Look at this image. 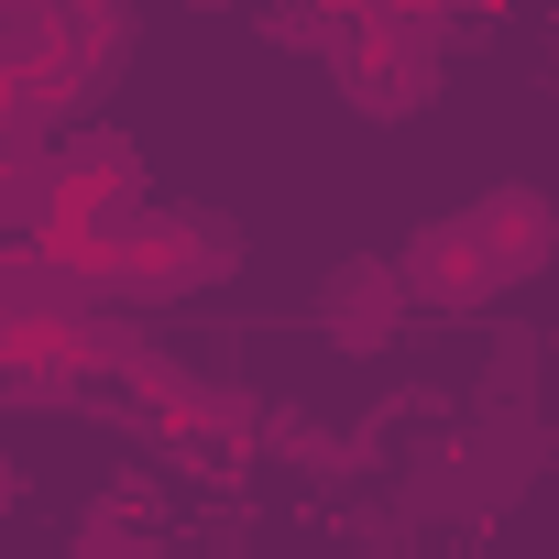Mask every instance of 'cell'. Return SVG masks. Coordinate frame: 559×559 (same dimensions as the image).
I'll use <instances>...</instances> for the list:
<instances>
[{"label": "cell", "mask_w": 559, "mask_h": 559, "mask_svg": "<svg viewBox=\"0 0 559 559\" xmlns=\"http://www.w3.org/2000/svg\"><path fill=\"white\" fill-rule=\"evenodd\" d=\"M121 384H132V406H143L154 428H187V439H209V450H263V406H252L241 384H209L198 362H176V352H154V341H132Z\"/></svg>", "instance_id": "1"}, {"label": "cell", "mask_w": 559, "mask_h": 559, "mask_svg": "<svg viewBox=\"0 0 559 559\" xmlns=\"http://www.w3.org/2000/svg\"><path fill=\"white\" fill-rule=\"evenodd\" d=\"M230 263H241V241H230L209 209H154L143 241H132V263L110 274V297H132V308H176V297H198L209 274H230Z\"/></svg>", "instance_id": "2"}, {"label": "cell", "mask_w": 559, "mask_h": 559, "mask_svg": "<svg viewBox=\"0 0 559 559\" xmlns=\"http://www.w3.org/2000/svg\"><path fill=\"white\" fill-rule=\"evenodd\" d=\"M395 286H406V308H439V319H472V308L515 297L472 219H417V241L395 252Z\"/></svg>", "instance_id": "3"}, {"label": "cell", "mask_w": 559, "mask_h": 559, "mask_svg": "<svg viewBox=\"0 0 559 559\" xmlns=\"http://www.w3.org/2000/svg\"><path fill=\"white\" fill-rule=\"evenodd\" d=\"M330 78H341V99L362 121H417L428 88H439V45H406V34H362L352 23V45L330 56Z\"/></svg>", "instance_id": "4"}, {"label": "cell", "mask_w": 559, "mask_h": 559, "mask_svg": "<svg viewBox=\"0 0 559 559\" xmlns=\"http://www.w3.org/2000/svg\"><path fill=\"white\" fill-rule=\"evenodd\" d=\"M143 219H154V187H99V198H56V219H45V241L88 274V286L110 297V274L132 263V241H143Z\"/></svg>", "instance_id": "5"}, {"label": "cell", "mask_w": 559, "mask_h": 559, "mask_svg": "<svg viewBox=\"0 0 559 559\" xmlns=\"http://www.w3.org/2000/svg\"><path fill=\"white\" fill-rule=\"evenodd\" d=\"M319 330H330V352H352V362H373L395 330H406V286H395V252H352L330 286H319Z\"/></svg>", "instance_id": "6"}, {"label": "cell", "mask_w": 559, "mask_h": 559, "mask_svg": "<svg viewBox=\"0 0 559 559\" xmlns=\"http://www.w3.org/2000/svg\"><path fill=\"white\" fill-rule=\"evenodd\" d=\"M461 219H472V230H483V252L504 263V286L548 274V252H559V209H548L537 187H493V198H472Z\"/></svg>", "instance_id": "7"}, {"label": "cell", "mask_w": 559, "mask_h": 559, "mask_svg": "<svg viewBox=\"0 0 559 559\" xmlns=\"http://www.w3.org/2000/svg\"><path fill=\"white\" fill-rule=\"evenodd\" d=\"M45 165H56V198L143 187V154H132V132H110V121H56V132H45Z\"/></svg>", "instance_id": "8"}, {"label": "cell", "mask_w": 559, "mask_h": 559, "mask_svg": "<svg viewBox=\"0 0 559 559\" xmlns=\"http://www.w3.org/2000/svg\"><path fill=\"white\" fill-rule=\"evenodd\" d=\"M263 439H274V450H297L308 472H352V461H362V450H352L341 428H319V417H263Z\"/></svg>", "instance_id": "9"}, {"label": "cell", "mask_w": 559, "mask_h": 559, "mask_svg": "<svg viewBox=\"0 0 559 559\" xmlns=\"http://www.w3.org/2000/svg\"><path fill=\"white\" fill-rule=\"evenodd\" d=\"M78 548H143V515H132V504H99V515L78 526Z\"/></svg>", "instance_id": "10"}, {"label": "cell", "mask_w": 559, "mask_h": 559, "mask_svg": "<svg viewBox=\"0 0 559 559\" xmlns=\"http://www.w3.org/2000/svg\"><path fill=\"white\" fill-rule=\"evenodd\" d=\"M23 504V472H12V450H0V515H12Z\"/></svg>", "instance_id": "11"}]
</instances>
